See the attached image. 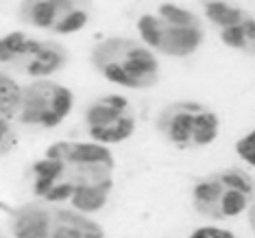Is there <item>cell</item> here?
I'll use <instances>...</instances> for the list:
<instances>
[{
	"instance_id": "6da1fadb",
	"label": "cell",
	"mask_w": 255,
	"mask_h": 238,
	"mask_svg": "<svg viewBox=\"0 0 255 238\" xmlns=\"http://www.w3.org/2000/svg\"><path fill=\"white\" fill-rule=\"evenodd\" d=\"M114 171L116 160L107 147L92 140H59L33 162L31 188L35 199L96 214L114 193Z\"/></svg>"
},
{
	"instance_id": "277c9868",
	"label": "cell",
	"mask_w": 255,
	"mask_h": 238,
	"mask_svg": "<svg viewBox=\"0 0 255 238\" xmlns=\"http://www.w3.org/2000/svg\"><path fill=\"white\" fill-rule=\"evenodd\" d=\"M255 199V179L238 166L220 168L196 179L190 201L196 214L210 221H229L249 212Z\"/></svg>"
},
{
	"instance_id": "2e32d148",
	"label": "cell",
	"mask_w": 255,
	"mask_h": 238,
	"mask_svg": "<svg viewBox=\"0 0 255 238\" xmlns=\"http://www.w3.org/2000/svg\"><path fill=\"white\" fill-rule=\"evenodd\" d=\"M15 147H18V129H15L13 120L0 116V158L9 155Z\"/></svg>"
},
{
	"instance_id": "5bb4252c",
	"label": "cell",
	"mask_w": 255,
	"mask_h": 238,
	"mask_svg": "<svg viewBox=\"0 0 255 238\" xmlns=\"http://www.w3.org/2000/svg\"><path fill=\"white\" fill-rule=\"evenodd\" d=\"M22 85L9 72H0V116L13 120L20 114Z\"/></svg>"
},
{
	"instance_id": "d6986e66",
	"label": "cell",
	"mask_w": 255,
	"mask_h": 238,
	"mask_svg": "<svg viewBox=\"0 0 255 238\" xmlns=\"http://www.w3.org/2000/svg\"><path fill=\"white\" fill-rule=\"evenodd\" d=\"M0 238H4V236H0Z\"/></svg>"
},
{
	"instance_id": "ac0fdd59",
	"label": "cell",
	"mask_w": 255,
	"mask_h": 238,
	"mask_svg": "<svg viewBox=\"0 0 255 238\" xmlns=\"http://www.w3.org/2000/svg\"><path fill=\"white\" fill-rule=\"evenodd\" d=\"M249 225H251V230L255 232V199H253V203H251V208H249Z\"/></svg>"
},
{
	"instance_id": "7a4b0ae2",
	"label": "cell",
	"mask_w": 255,
	"mask_h": 238,
	"mask_svg": "<svg viewBox=\"0 0 255 238\" xmlns=\"http://www.w3.org/2000/svg\"><path fill=\"white\" fill-rule=\"evenodd\" d=\"M135 28L144 46L172 59H188L205 42L203 20L179 2H159L135 20Z\"/></svg>"
},
{
	"instance_id": "ba28073f",
	"label": "cell",
	"mask_w": 255,
	"mask_h": 238,
	"mask_svg": "<svg viewBox=\"0 0 255 238\" xmlns=\"http://www.w3.org/2000/svg\"><path fill=\"white\" fill-rule=\"evenodd\" d=\"M83 125L90 140L103 147L123 144L137 129V114L123 94H101L92 98L83 112Z\"/></svg>"
},
{
	"instance_id": "8fae6325",
	"label": "cell",
	"mask_w": 255,
	"mask_h": 238,
	"mask_svg": "<svg viewBox=\"0 0 255 238\" xmlns=\"http://www.w3.org/2000/svg\"><path fill=\"white\" fill-rule=\"evenodd\" d=\"M50 210L53 203L42 199L26 201L13 208L9 217V230L13 238H48L50 228Z\"/></svg>"
},
{
	"instance_id": "9c48e42d",
	"label": "cell",
	"mask_w": 255,
	"mask_h": 238,
	"mask_svg": "<svg viewBox=\"0 0 255 238\" xmlns=\"http://www.w3.org/2000/svg\"><path fill=\"white\" fill-rule=\"evenodd\" d=\"M92 0H20L18 15L26 26L53 35L81 33L92 20Z\"/></svg>"
},
{
	"instance_id": "8992f818",
	"label": "cell",
	"mask_w": 255,
	"mask_h": 238,
	"mask_svg": "<svg viewBox=\"0 0 255 238\" xmlns=\"http://www.w3.org/2000/svg\"><path fill=\"white\" fill-rule=\"evenodd\" d=\"M0 63L28 79H53L70 63V53L57 39L9 31L0 35Z\"/></svg>"
},
{
	"instance_id": "5b68a950",
	"label": "cell",
	"mask_w": 255,
	"mask_h": 238,
	"mask_svg": "<svg viewBox=\"0 0 255 238\" xmlns=\"http://www.w3.org/2000/svg\"><path fill=\"white\" fill-rule=\"evenodd\" d=\"M155 129L164 140L179 151H199L216 142L220 116L194 98L172 101L159 109Z\"/></svg>"
},
{
	"instance_id": "e0dca14e",
	"label": "cell",
	"mask_w": 255,
	"mask_h": 238,
	"mask_svg": "<svg viewBox=\"0 0 255 238\" xmlns=\"http://www.w3.org/2000/svg\"><path fill=\"white\" fill-rule=\"evenodd\" d=\"M185 238H238L234 232L220 225H201V228L192 230Z\"/></svg>"
},
{
	"instance_id": "30bf717a",
	"label": "cell",
	"mask_w": 255,
	"mask_h": 238,
	"mask_svg": "<svg viewBox=\"0 0 255 238\" xmlns=\"http://www.w3.org/2000/svg\"><path fill=\"white\" fill-rule=\"evenodd\" d=\"M48 238H107V234L105 228L92 219V214L68 206H53Z\"/></svg>"
},
{
	"instance_id": "52a82bcc",
	"label": "cell",
	"mask_w": 255,
	"mask_h": 238,
	"mask_svg": "<svg viewBox=\"0 0 255 238\" xmlns=\"http://www.w3.org/2000/svg\"><path fill=\"white\" fill-rule=\"evenodd\" d=\"M74 109V92L53 79H33L22 85L18 120L33 129H55Z\"/></svg>"
},
{
	"instance_id": "7c38bea8",
	"label": "cell",
	"mask_w": 255,
	"mask_h": 238,
	"mask_svg": "<svg viewBox=\"0 0 255 238\" xmlns=\"http://www.w3.org/2000/svg\"><path fill=\"white\" fill-rule=\"evenodd\" d=\"M216 33H218V39L227 48L255 57V15L249 13L240 22H236V24H231L227 28H220Z\"/></svg>"
},
{
	"instance_id": "3957f363",
	"label": "cell",
	"mask_w": 255,
	"mask_h": 238,
	"mask_svg": "<svg viewBox=\"0 0 255 238\" xmlns=\"http://www.w3.org/2000/svg\"><path fill=\"white\" fill-rule=\"evenodd\" d=\"M92 68L105 81L125 90H150L159 83V59L140 39L112 35L101 39L90 53Z\"/></svg>"
},
{
	"instance_id": "4fadbf2b",
	"label": "cell",
	"mask_w": 255,
	"mask_h": 238,
	"mask_svg": "<svg viewBox=\"0 0 255 238\" xmlns=\"http://www.w3.org/2000/svg\"><path fill=\"white\" fill-rule=\"evenodd\" d=\"M203 15L216 31H220L247 18L249 11L229 0H203Z\"/></svg>"
},
{
	"instance_id": "9a60e30c",
	"label": "cell",
	"mask_w": 255,
	"mask_h": 238,
	"mask_svg": "<svg viewBox=\"0 0 255 238\" xmlns=\"http://www.w3.org/2000/svg\"><path fill=\"white\" fill-rule=\"evenodd\" d=\"M234 149H236V155L240 158L242 164L255 168V127L238 138Z\"/></svg>"
}]
</instances>
